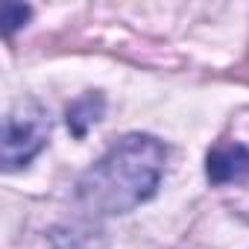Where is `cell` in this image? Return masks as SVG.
Listing matches in <instances>:
<instances>
[{"mask_svg":"<svg viewBox=\"0 0 249 249\" xmlns=\"http://www.w3.org/2000/svg\"><path fill=\"white\" fill-rule=\"evenodd\" d=\"M103 111H106V97L100 91H88V94L76 97L68 106V117H65L68 120V129L76 138H85V132L103 117Z\"/></svg>","mask_w":249,"mask_h":249,"instance_id":"obj_4","label":"cell"},{"mask_svg":"<svg viewBox=\"0 0 249 249\" xmlns=\"http://www.w3.org/2000/svg\"><path fill=\"white\" fill-rule=\"evenodd\" d=\"M33 18V9L24 3H3V33L12 36L15 30H21L27 21Z\"/></svg>","mask_w":249,"mask_h":249,"instance_id":"obj_6","label":"cell"},{"mask_svg":"<svg viewBox=\"0 0 249 249\" xmlns=\"http://www.w3.org/2000/svg\"><path fill=\"white\" fill-rule=\"evenodd\" d=\"M50 111L38 100H18L3 117V170L27 167L50 141Z\"/></svg>","mask_w":249,"mask_h":249,"instance_id":"obj_2","label":"cell"},{"mask_svg":"<svg viewBox=\"0 0 249 249\" xmlns=\"http://www.w3.org/2000/svg\"><path fill=\"white\" fill-rule=\"evenodd\" d=\"M167 164V147L156 135L129 132L114 141L79 179L76 202L91 217L129 214L156 196Z\"/></svg>","mask_w":249,"mask_h":249,"instance_id":"obj_1","label":"cell"},{"mask_svg":"<svg viewBox=\"0 0 249 249\" xmlns=\"http://www.w3.org/2000/svg\"><path fill=\"white\" fill-rule=\"evenodd\" d=\"M205 176L211 185H231L249 179V147L240 141H220L205 156Z\"/></svg>","mask_w":249,"mask_h":249,"instance_id":"obj_3","label":"cell"},{"mask_svg":"<svg viewBox=\"0 0 249 249\" xmlns=\"http://www.w3.org/2000/svg\"><path fill=\"white\" fill-rule=\"evenodd\" d=\"M50 240L56 249H103L106 240L91 226H56L50 231Z\"/></svg>","mask_w":249,"mask_h":249,"instance_id":"obj_5","label":"cell"}]
</instances>
